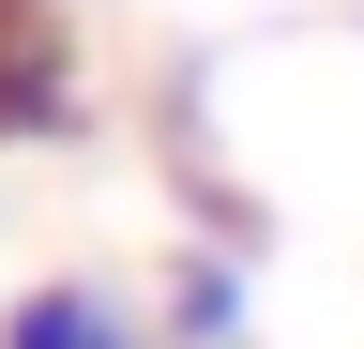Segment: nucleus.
Segmentation results:
<instances>
[{
    "label": "nucleus",
    "mask_w": 364,
    "mask_h": 349,
    "mask_svg": "<svg viewBox=\"0 0 364 349\" xmlns=\"http://www.w3.org/2000/svg\"><path fill=\"white\" fill-rule=\"evenodd\" d=\"M76 122V31L61 0H0V137H61Z\"/></svg>",
    "instance_id": "f257e3e1"
},
{
    "label": "nucleus",
    "mask_w": 364,
    "mask_h": 349,
    "mask_svg": "<svg viewBox=\"0 0 364 349\" xmlns=\"http://www.w3.org/2000/svg\"><path fill=\"white\" fill-rule=\"evenodd\" d=\"M152 349H243V243H182V258H167Z\"/></svg>",
    "instance_id": "7ed1b4c3"
},
{
    "label": "nucleus",
    "mask_w": 364,
    "mask_h": 349,
    "mask_svg": "<svg viewBox=\"0 0 364 349\" xmlns=\"http://www.w3.org/2000/svg\"><path fill=\"white\" fill-rule=\"evenodd\" d=\"M0 349H152V319L122 289H91V274H46V289L0 304Z\"/></svg>",
    "instance_id": "f03ea898"
}]
</instances>
